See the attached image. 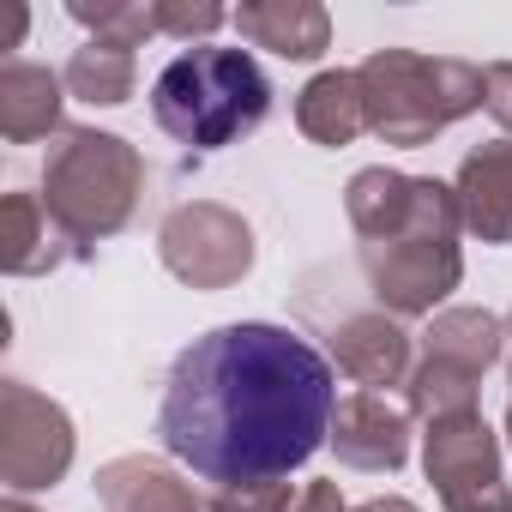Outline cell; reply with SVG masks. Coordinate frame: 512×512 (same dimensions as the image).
<instances>
[{"label": "cell", "instance_id": "cell-1", "mask_svg": "<svg viewBox=\"0 0 512 512\" xmlns=\"http://www.w3.org/2000/svg\"><path fill=\"white\" fill-rule=\"evenodd\" d=\"M332 416V362L290 326L241 320L193 338L175 356L157 434L205 482L247 488L302 470L332 440Z\"/></svg>", "mask_w": 512, "mask_h": 512}, {"label": "cell", "instance_id": "cell-2", "mask_svg": "<svg viewBox=\"0 0 512 512\" xmlns=\"http://www.w3.org/2000/svg\"><path fill=\"white\" fill-rule=\"evenodd\" d=\"M151 115L169 139L193 151H223L272 115V79L260 73V61L247 49L193 43L157 73Z\"/></svg>", "mask_w": 512, "mask_h": 512}, {"label": "cell", "instance_id": "cell-3", "mask_svg": "<svg viewBox=\"0 0 512 512\" xmlns=\"http://www.w3.org/2000/svg\"><path fill=\"white\" fill-rule=\"evenodd\" d=\"M139 193H145V157L121 133H97V127L55 133L43 157V205L79 253L121 235L139 211Z\"/></svg>", "mask_w": 512, "mask_h": 512}, {"label": "cell", "instance_id": "cell-4", "mask_svg": "<svg viewBox=\"0 0 512 512\" xmlns=\"http://www.w3.org/2000/svg\"><path fill=\"white\" fill-rule=\"evenodd\" d=\"M458 229H464L458 193L446 181H434V175H416V211H410V223L398 235H386V241H362L368 290L380 296V308L392 320L434 314L458 290V278H464Z\"/></svg>", "mask_w": 512, "mask_h": 512}, {"label": "cell", "instance_id": "cell-5", "mask_svg": "<svg viewBox=\"0 0 512 512\" xmlns=\"http://www.w3.org/2000/svg\"><path fill=\"white\" fill-rule=\"evenodd\" d=\"M362 103H368V133L386 145H434L452 121L482 109V67L458 55H416V49H374L362 67Z\"/></svg>", "mask_w": 512, "mask_h": 512}, {"label": "cell", "instance_id": "cell-6", "mask_svg": "<svg viewBox=\"0 0 512 512\" xmlns=\"http://www.w3.org/2000/svg\"><path fill=\"white\" fill-rule=\"evenodd\" d=\"M422 470L446 512H512V488L500 470V440L482 410L440 416L422 434Z\"/></svg>", "mask_w": 512, "mask_h": 512}, {"label": "cell", "instance_id": "cell-7", "mask_svg": "<svg viewBox=\"0 0 512 512\" xmlns=\"http://www.w3.org/2000/svg\"><path fill=\"white\" fill-rule=\"evenodd\" d=\"M157 253L181 284L229 290V284H241L253 272V229L241 223V211H229L217 199H193V205H175L163 217Z\"/></svg>", "mask_w": 512, "mask_h": 512}, {"label": "cell", "instance_id": "cell-8", "mask_svg": "<svg viewBox=\"0 0 512 512\" xmlns=\"http://www.w3.org/2000/svg\"><path fill=\"white\" fill-rule=\"evenodd\" d=\"M73 470V416L25 380H0V482L13 494L55 488Z\"/></svg>", "mask_w": 512, "mask_h": 512}, {"label": "cell", "instance_id": "cell-9", "mask_svg": "<svg viewBox=\"0 0 512 512\" xmlns=\"http://www.w3.org/2000/svg\"><path fill=\"white\" fill-rule=\"evenodd\" d=\"M332 452L344 470H368V476H392L410 458V410L392 404L386 392H356L338 404L332 416Z\"/></svg>", "mask_w": 512, "mask_h": 512}, {"label": "cell", "instance_id": "cell-10", "mask_svg": "<svg viewBox=\"0 0 512 512\" xmlns=\"http://www.w3.org/2000/svg\"><path fill=\"white\" fill-rule=\"evenodd\" d=\"M332 356L338 368L362 386V392H380V386H404L410 380V332L380 308V314H350L332 326Z\"/></svg>", "mask_w": 512, "mask_h": 512}, {"label": "cell", "instance_id": "cell-11", "mask_svg": "<svg viewBox=\"0 0 512 512\" xmlns=\"http://www.w3.org/2000/svg\"><path fill=\"white\" fill-rule=\"evenodd\" d=\"M458 211L464 229L482 235L488 247H512V139H488L458 163Z\"/></svg>", "mask_w": 512, "mask_h": 512}, {"label": "cell", "instance_id": "cell-12", "mask_svg": "<svg viewBox=\"0 0 512 512\" xmlns=\"http://www.w3.org/2000/svg\"><path fill=\"white\" fill-rule=\"evenodd\" d=\"M229 19H235L241 43L272 49L284 61H320L332 49V13L320 0H247Z\"/></svg>", "mask_w": 512, "mask_h": 512}, {"label": "cell", "instance_id": "cell-13", "mask_svg": "<svg viewBox=\"0 0 512 512\" xmlns=\"http://www.w3.org/2000/svg\"><path fill=\"white\" fill-rule=\"evenodd\" d=\"M61 260H85V253L67 241V229L49 217L43 193H7L0 205V272L13 278H43Z\"/></svg>", "mask_w": 512, "mask_h": 512}, {"label": "cell", "instance_id": "cell-14", "mask_svg": "<svg viewBox=\"0 0 512 512\" xmlns=\"http://www.w3.org/2000/svg\"><path fill=\"white\" fill-rule=\"evenodd\" d=\"M97 500L103 512H205L193 482H181L163 458H145V452L109 458L97 470Z\"/></svg>", "mask_w": 512, "mask_h": 512}, {"label": "cell", "instance_id": "cell-15", "mask_svg": "<svg viewBox=\"0 0 512 512\" xmlns=\"http://www.w3.org/2000/svg\"><path fill=\"white\" fill-rule=\"evenodd\" d=\"M422 356L464 380H482L506 356V320H494L488 308H440L422 332Z\"/></svg>", "mask_w": 512, "mask_h": 512}, {"label": "cell", "instance_id": "cell-16", "mask_svg": "<svg viewBox=\"0 0 512 512\" xmlns=\"http://www.w3.org/2000/svg\"><path fill=\"white\" fill-rule=\"evenodd\" d=\"M67 79L37 67V61H7L0 67V133L13 145H37L49 133H61V97Z\"/></svg>", "mask_w": 512, "mask_h": 512}, {"label": "cell", "instance_id": "cell-17", "mask_svg": "<svg viewBox=\"0 0 512 512\" xmlns=\"http://www.w3.org/2000/svg\"><path fill=\"white\" fill-rule=\"evenodd\" d=\"M296 127H302V133H308L314 145H326V151H338V145L362 139V133H368V103H362V79H356L350 67L314 73V79L302 85V97H296Z\"/></svg>", "mask_w": 512, "mask_h": 512}, {"label": "cell", "instance_id": "cell-18", "mask_svg": "<svg viewBox=\"0 0 512 512\" xmlns=\"http://www.w3.org/2000/svg\"><path fill=\"white\" fill-rule=\"evenodd\" d=\"M61 79H67V97H79L91 109H121L139 85V61H133V49H115V43L91 37L85 49H73Z\"/></svg>", "mask_w": 512, "mask_h": 512}, {"label": "cell", "instance_id": "cell-19", "mask_svg": "<svg viewBox=\"0 0 512 512\" xmlns=\"http://www.w3.org/2000/svg\"><path fill=\"white\" fill-rule=\"evenodd\" d=\"M67 13L115 49H139L145 37H163V0H67Z\"/></svg>", "mask_w": 512, "mask_h": 512}, {"label": "cell", "instance_id": "cell-20", "mask_svg": "<svg viewBox=\"0 0 512 512\" xmlns=\"http://www.w3.org/2000/svg\"><path fill=\"white\" fill-rule=\"evenodd\" d=\"M296 494L290 482H247V488H217L205 500V512H290Z\"/></svg>", "mask_w": 512, "mask_h": 512}, {"label": "cell", "instance_id": "cell-21", "mask_svg": "<svg viewBox=\"0 0 512 512\" xmlns=\"http://www.w3.org/2000/svg\"><path fill=\"white\" fill-rule=\"evenodd\" d=\"M223 19H229V13L211 7V0H163V37H181L187 49H193V37L205 43Z\"/></svg>", "mask_w": 512, "mask_h": 512}, {"label": "cell", "instance_id": "cell-22", "mask_svg": "<svg viewBox=\"0 0 512 512\" xmlns=\"http://www.w3.org/2000/svg\"><path fill=\"white\" fill-rule=\"evenodd\" d=\"M482 109L512 133V61H494L482 67Z\"/></svg>", "mask_w": 512, "mask_h": 512}, {"label": "cell", "instance_id": "cell-23", "mask_svg": "<svg viewBox=\"0 0 512 512\" xmlns=\"http://www.w3.org/2000/svg\"><path fill=\"white\" fill-rule=\"evenodd\" d=\"M290 512H350V506H344L338 482H308V488L296 494V506H290Z\"/></svg>", "mask_w": 512, "mask_h": 512}, {"label": "cell", "instance_id": "cell-24", "mask_svg": "<svg viewBox=\"0 0 512 512\" xmlns=\"http://www.w3.org/2000/svg\"><path fill=\"white\" fill-rule=\"evenodd\" d=\"M350 512H422V506L404 500V494H374V500H362V506H350Z\"/></svg>", "mask_w": 512, "mask_h": 512}, {"label": "cell", "instance_id": "cell-25", "mask_svg": "<svg viewBox=\"0 0 512 512\" xmlns=\"http://www.w3.org/2000/svg\"><path fill=\"white\" fill-rule=\"evenodd\" d=\"M0 512H37V506H31V500H25V494H13V500H7V506H0Z\"/></svg>", "mask_w": 512, "mask_h": 512}, {"label": "cell", "instance_id": "cell-26", "mask_svg": "<svg viewBox=\"0 0 512 512\" xmlns=\"http://www.w3.org/2000/svg\"><path fill=\"white\" fill-rule=\"evenodd\" d=\"M506 374H512V314H506Z\"/></svg>", "mask_w": 512, "mask_h": 512}, {"label": "cell", "instance_id": "cell-27", "mask_svg": "<svg viewBox=\"0 0 512 512\" xmlns=\"http://www.w3.org/2000/svg\"><path fill=\"white\" fill-rule=\"evenodd\" d=\"M506 440H512V398H506Z\"/></svg>", "mask_w": 512, "mask_h": 512}]
</instances>
